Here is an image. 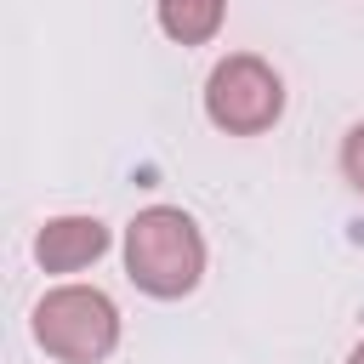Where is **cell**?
I'll return each instance as SVG.
<instances>
[{
    "label": "cell",
    "mask_w": 364,
    "mask_h": 364,
    "mask_svg": "<svg viewBox=\"0 0 364 364\" xmlns=\"http://www.w3.org/2000/svg\"><path fill=\"white\" fill-rule=\"evenodd\" d=\"M125 273L154 301H182L205 279V233L176 205H148L125 222Z\"/></svg>",
    "instance_id": "cell-1"
},
{
    "label": "cell",
    "mask_w": 364,
    "mask_h": 364,
    "mask_svg": "<svg viewBox=\"0 0 364 364\" xmlns=\"http://www.w3.org/2000/svg\"><path fill=\"white\" fill-rule=\"evenodd\" d=\"M34 341L57 364H97L119 347V307L97 284H57L34 307Z\"/></svg>",
    "instance_id": "cell-2"
},
{
    "label": "cell",
    "mask_w": 364,
    "mask_h": 364,
    "mask_svg": "<svg viewBox=\"0 0 364 364\" xmlns=\"http://www.w3.org/2000/svg\"><path fill=\"white\" fill-rule=\"evenodd\" d=\"M205 114L228 136H262L284 114V80L256 51H228L205 80Z\"/></svg>",
    "instance_id": "cell-3"
},
{
    "label": "cell",
    "mask_w": 364,
    "mask_h": 364,
    "mask_svg": "<svg viewBox=\"0 0 364 364\" xmlns=\"http://www.w3.org/2000/svg\"><path fill=\"white\" fill-rule=\"evenodd\" d=\"M108 228L97 216H51L40 233H34V262L46 273H80L91 267L97 256H108Z\"/></svg>",
    "instance_id": "cell-4"
},
{
    "label": "cell",
    "mask_w": 364,
    "mask_h": 364,
    "mask_svg": "<svg viewBox=\"0 0 364 364\" xmlns=\"http://www.w3.org/2000/svg\"><path fill=\"white\" fill-rule=\"evenodd\" d=\"M222 17H228V0H159V28L176 40V46H205L222 34Z\"/></svg>",
    "instance_id": "cell-5"
},
{
    "label": "cell",
    "mask_w": 364,
    "mask_h": 364,
    "mask_svg": "<svg viewBox=\"0 0 364 364\" xmlns=\"http://www.w3.org/2000/svg\"><path fill=\"white\" fill-rule=\"evenodd\" d=\"M341 176H347V182L364 193V119H358V125L341 136Z\"/></svg>",
    "instance_id": "cell-6"
},
{
    "label": "cell",
    "mask_w": 364,
    "mask_h": 364,
    "mask_svg": "<svg viewBox=\"0 0 364 364\" xmlns=\"http://www.w3.org/2000/svg\"><path fill=\"white\" fill-rule=\"evenodd\" d=\"M347 364H364V341H358V347H353V353H347Z\"/></svg>",
    "instance_id": "cell-7"
}]
</instances>
